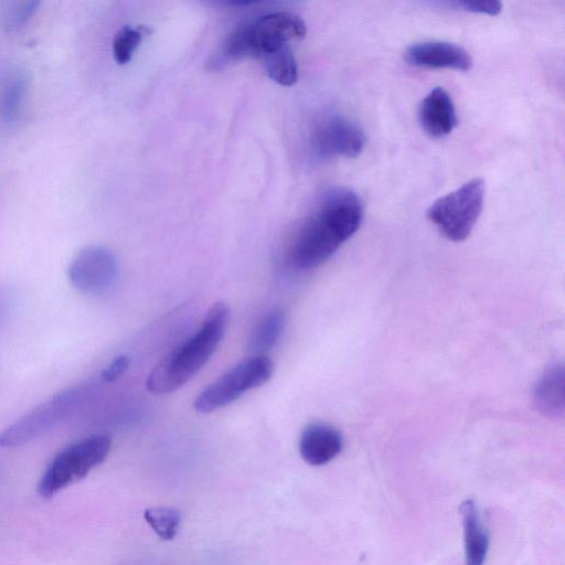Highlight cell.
Listing matches in <instances>:
<instances>
[{
	"label": "cell",
	"mask_w": 565,
	"mask_h": 565,
	"mask_svg": "<svg viewBox=\"0 0 565 565\" xmlns=\"http://www.w3.org/2000/svg\"><path fill=\"white\" fill-rule=\"evenodd\" d=\"M343 448L341 433L331 425L312 423L299 438V452L311 466H322L334 459Z\"/></svg>",
	"instance_id": "12"
},
{
	"label": "cell",
	"mask_w": 565,
	"mask_h": 565,
	"mask_svg": "<svg viewBox=\"0 0 565 565\" xmlns=\"http://www.w3.org/2000/svg\"><path fill=\"white\" fill-rule=\"evenodd\" d=\"M247 55H262L306 35L303 20L290 12H271L239 25Z\"/></svg>",
	"instance_id": "7"
},
{
	"label": "cell",
	"mask_w": 565,
	"mask_h": 565,
	"mask_svg": "<svg viewBox=\"0 0 565 565\" xmlns=\"http://www.w3.org/2000/svg\"><path fill=\"white\" fill-rule=\"evenodd\" d=\"M143 32L138 28L126 25L115 35L113 42L114 58L118 64H126L130 61L135 50L142 39Z\"/></svg>",
	"instance_id": "18"
},
{
	"label": "cell",
	"mask_w": 565,
	"mask_h": 565,
	"mask_svg": "<svg viewBox=\"0 0 565 565\" xmlns=\"http://www.w3.org/2000/svg\"><path fill=\"white\" fill-rule=\"evenodd\" d=\"M267 75L277 84L290 86L298 79V66L289 45L281 46L259 57Z\"/></svg>",
	"instance_id": "16"
},
{
	"label": "cell",
	"mask_w": 565,
	"mask_h": 565,
	"mask_svg": "<svg viewBox=\"0 0 565 565\" xmlns=\"http://www.w3.org/2000/svg\"><path fill=\"white\" fill-rule=\"evenodd\" d=\"M143 516L162 540L173 539L181 522L180 512L172 508H150Z\"/></svg>",
	"instance_id": "17"
},
{
	"label": "cell",
	"mask_w": 565,
	"mask_h": 565,
	"mask_svg": "<svg viewBox=\"0 0 565 565\" xmlns=\"http://www.w3.org/2000/svg\"><path fill=\"white\" fill-rule=\"evenodd\" d=\"M90 395L88 385L66 388L25 413L0 433L1 448H15L52 431L73 417Z\"/></svg>",
	"instance_id": "3"
},
{
	"label": "cell",
	"mask_w": 565,
	"mask_h": 565,
	"mask_svg": "<svg viewBox=\"0 0 565 565\" xmlns=\"http://www.w3.org/2000/svg\"><path fill=\"white\" fill-rule=\"evenodd\" d=\"M536 408L545 416L562 418L564 415V369L555 364L547 369L534 388Z\"/></svg>",
	"instance_id": "14"
},
{
	"label": "cell",
	"mask_w": 565,
	"mask_h": 565,
	"mask_svg": "<svg viewBox=\"0 0 565 565\" xmlns=\"http://www.w3.org/2000/svg\"><path fill=\"white\" fill-rule=\"evenodd\" d=\"M286 316L280 310H275L262 319L254 329L248 341V351L254 355H265L275 347L284 332Z\"/></svg>",
	"instance_id": "15"
},
{
	"label": "cell",
	"mask_w": 565,
	"mask_h": 565,
	"mask_svg": "<svg viewBox=\"0 0 565 565\" xmlns=\"http://www.w3.org/2000/svg\"><path fill=\"white\" fill-rule=\"evenodd\" d=\"M418 120L423 130L433 138L449 135L458 125L454 102L443 87H434L420 102Z\"/></svg>",
	"instance_id": "11"
},
{
	"label": "cell",
	"mask_w": 565,
	"mask_h": 565,
	"mask_svg": "<svg viewBox=\"0 0 565 565\" xmlns=\"http://www.w3.org/2000/svg\"><path fill=\"white\" fill-rule=\"evenodd\" d=\"M362 218L363 204L355 192L347 188L326 191L294 238L291 264L299 269L318 267L359 230Z\"/></svg>",
	"instance_id": "1"
},
{
	"label": "cell",
	"mask_w": 565,
	"mask_h": 565,
	"mask_svg": "<svg viewBox=\"0 0 565 565\" xmlns=\"http://www.w3.org/2000/svg\"><path fill=\"white\" fill-rule=\"evenodd\" d=\"M449 4L463 11L489 15H497L502 9L501 2L497 0H466L450 2Z\"/></svg>",
	"instance_id": "20"
},
{
	"label": "cell",
	"mask_w": 565,
	"mask_h": 565,
	"mask_svg": "<svg viewBox=\"0 0 565 565\" xmlns=\"http://www.w3.org/2000/svg\"><path fill=\"white\" fill-rule=\"evenodd\" d=\"M365 135L361 127L341 115H329L317 122L310 145L319 159L354 158L365 145Z\"/></svg>",
	"instance_id": "8"
},
{
	"label": "cell",
	"mask_w": 565,
	"mask_h": 565,
	"mask_svg": "<svg viewBox=\"0 0 565 565\" xmlns=\"http://www.w3.org/2000/svg\"><path fill=\"white\" fill-rule=\"evenodd\" d=\"M110 447L109 436L95 435L64 448L44 470L38 484L39 494L50 499L82 480L107 458Z\"/></svg>",
	"instance_id": "4"
},
{
	"label": "cell",
	"mask_w": 565,
	"mask_h": 565,
	"mask_svg": "<svg viewBox=\"0 0 565 565\" xmlns=\"http://www.w3.org/2000/svg\"><path fill=\"white\" fill-rule=\"evenodd\" d=\"M117 276L114 254L102 246L82 249L68 267L71 284L83 292L96 294L110 287Z\"/></svg>",
	"instance_id": "9"
},
{
	"label": "cell",
	"mask_w": 565,
	"mask_h": 565,
	"mask_svg": "<svg viewBox=\"0 0 565 565\" xmlns=\"http://www.w3.org/2000/svg\"><path fill=\"white\" fill-rule=\"evenodd\" d=\"M405 61L417 67L468 71L472 58L460 45L445 41H424L409 45L404 52Z\"/></svg>",
	"instance_id": "10"
},
{
	"label": "cell",
	"mask_w": 565,
	"mask_h": 565,
	"mask_svg": "<svg viewBox=\"0 0 565 565\" xmlns=\"http://www.w3.org/2000/svg\"><path fill=\"white\" fill-rule=\"evenodd\" d=\"M11 307V300L8 295L0 294V321L8 315Z\"/></svg>",
	"instance_id": "23"
},
{
	"label": "cell",
	"mask_w": 565,
	"mask_h": 565,
	"mask_svg": "<svg viewBox=\"0 0 565 565\" xmlns=\"http://www.w3.org/2000/svg\"><path fill=\"white\" fill-rule=\"evenodd\" d=\"M463 526V565H483L489 550V536L481 522L476 503L468 499L460 504Z\"/></svg>",
	"instance_id": "13"
},
{
	"label": "cell",
	"mask_w": 565,
	"mask_h": 565,
	"mask_svg": "<svg viewBox=\"0 0 565 565\" xmlns=\"http://www.w3.org/2000/svg\"><path fill=\"white\" fill-rule=\"evenodd\" d=\"M274 373L273 361L253 355L206 386L195 398L199 413H211L236 401L245 392L265 384Z\"/></svg>",
	"instance_id": "6"
},
{
	"label": "cell",
	"mask_w": 565,
	"mask_h": 565,
	"mask_svg": "<svg viewBox=\"0 0 565 565\" xmlns=\"http://www.w3.org/2000/svg\"><path fill=\"white\" fill-rule=\"evenodd\" d=\"M34 3H23L22 7H15L13 9H9V14L7 15L9 23H18L20 20L26 18L34 9Z\"/></svg>",
	"instance_id": "22"
},
{
	"label": "cell",
	"mask_w": 565,
	"mask_h": 565,
	"mask_svg": "<svg viewBox=\"0 0 565 565\" xmlns=\"http://www.w3.org/2000/svg\"><path fill=\"white\" fill-rule=\"evenodd\" d=\"M130 359L127 355H119L102 372V380L111 383L121 377L128 370Z\"/></svg>",
	"instance_id": "21"
},
{
	"label": "cell",
	"mask_w": 565,
	"mask_h": 565,
	"mask_svg": "<svg viewBox=\"0 0 565 565\" xmlns=\"http://www.w3.org/2000/svg\"><path fill=\"white\" fill-rule=\"evenodd\" d=\"M484 192V181L471 179L437 199L428 207L427 217L446 238L461 242L470 235L482 212Z\"/></svg>",
	"instance_id": "5"
},
{
	"label": "cell",
	"mask_w": 565,
	"mask_h": 565,
	"mask_svg": "<svg viewBox=\"0 0 565 565\" xmlns=\"http://www.w3.org/2000/svg\"><path fill=\"white\" fill-rule=\"evenodd\" d=\"M3 88L0 95V113L2 119L8 122L17 116L24 93L23 79L19 76L11 77Z\"/></svg>",
	"instance_id": "19"
},
{
	"label": "cell",
	"mask_w": 565,
	"mask_h": 565,
	"mask_svg": "<svg viewBox=\"0 0 565 565\" xmlns=\"http://www.w3.org/2000/svg\"><path fill=\"white\" fill-rule=\"evenodd\" d=\"M231 318L226 303L216 302L206 312L201 327L168 353L151 370L146 385L153 394H169L183 386L210 360L222 341Z\"/></svg>",
	"instance_id": "2"
}]
</instances>
